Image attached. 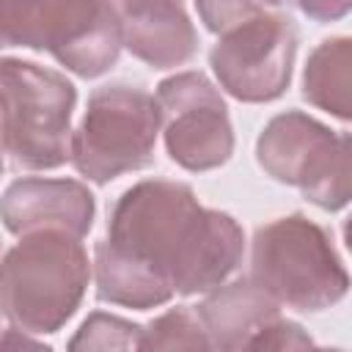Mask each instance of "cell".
I'll return each mask as SVG.
<instances>
[{"mask_svg": "<svg viewBox=\"0 0 352 352\" xmlns=\"http://www.w3.org/2000/svg\"><path fill=\"white\" fill-rule=\"evenodd\" d=\"M242 256L245 231L228 212L201 206L184 182L143 179L113 204L91 272L102 302L148 311L220 286Z\"/></svg>", "mask_w": 352, "mask_h": 352, "instance_id": "cell-1", "label": "cell"}, {"mask_svg": "<svg viewBox=\"0 0 352 352\" xmlns=\"http://www.w3.org/2000/svg\"><path fill=\"white\" fill-rule=\"evenodd\" d=\"M3 151L6 148H3V126H0V173H3Z\"/></svg>", "mask_w": 352, "mask_h": 352, "instance_id": "cell-20", "label": "cell"}, {"mask_svg": "<svg viewBox=\"0 0 352 352\" xmlns=\"http://www.w3.org/2000/svg\"><path fill=\"white\" fill-rule=\"evenodd\" d=\"M297 8L316 22H336L349 14L352 0H294Z\"/></svg>", "mask_w": 352, "mask_h": 352, "instance_id": "cell-18", "label": "cell"}, {"mask_svg": "<svg viewBox=\"0 0 352 352\" xmlns=\"http://www.w3.org/2000/svg\"><path fill=\"white\" fill-rule=\"evenodd\" d=\"M52 55L66 72L94 80L121 55V25L110 0H0V50Z\"/></svg>", "mask_w": 352, "mask_h": 352, "instance_id": "cell-4", "label": "cell"}, {"mask_svg": "<svg viewBox=\"0 0 352 352\" xmlns=\"http://www.w3.org/2000/svg\"><path fill=\"white\" fill-rule=\"evenodd\" d=\"M261 6H267V8H278V6H283L286 0H258Z\"/></svg>", "mask_w": 352, "mask_h": 352, "instance_id": "cell-19", "label": "cell"}, {"mask_svg": "<svg viewBox=\"0 0 352 352\" xmlns=\"http://www.w3.org/2000/svg\"><path fill=\"white\" fill-rule=\"evenodd\" d=\"M212 349H248L250 338L280 316V305L250 278L220 283L195 305Z\"/></svg>", "mask_w": 352, "mask_h": 352, "instance_id": "cell-12", "label": "cell"}, {"mask_svg": "<svg viewBox=\"0 0 352 352\" xmlns=\"http://www.w3.org/2000/svg\"><path fill=\"white\" fill-rule=\"evenodd\" d=\"M314 346V338L292 319H272L270 324H264L248 344V349H305Z\"/></svg>", "mask_w": 352, "mask_h": 352, "instance_id": "cell-17", "label": "cell"}, {"mask_svg": "<svg viewBox=\"0 0 352 352\" xmlns=\"http://www.w3.org/2000/svg\"><path fill=\"white\" fill-rule=\"evenodd\" d=\"M195 8H198L204 28L217 36L236 28L239 22L267 11V6H261L258 0H195Z\"/></svg>", "mask_w": 352, "mask_h": 352, "instance_id": "cell-16", "label": "cell"}, {"mask_svg": "<svg viewBox=\"0 0 352 352\" xmlns=\"http://www.w3.org/2000/svg\"><path fill=\"white\" fill-rule=\"evenodd\" d=\"M160 135V104L126 82L99 85L88 96L80 126L72 132V165L94 182L107 184L124 173L143 170L154 162Z\"/></svg>", "mask_w": 352, "mask_h": 352, "instance_id": "cell-6", "label": "cell"}, {"mask_svg": "<svg viewBox=\"0 0 352 352\" xmlns=\"http://www.w3.org/2000/svg\"><path fill=\"white\" fill-rule=\"evenodd\" d=\"M302 99L338 121L352 118V38L322 41L302 69Z\"/></svg>", "mask_w": 352, "mask_h": 352, "instance_id": "cell-13", "label": "cell"}, {"mask_svg": "<svg viewBox=\"0 0 352 352\" xmlns=\"http://www.w3.org/2000/svg\"><path fill=\"white\" fill-rule=\"evenodd\" d=\"M96 217L94 192L77 179L25 176L0 195V220L14 236L33 231H63L77 239L88 236Z\"/></svg>", "mask_w": 352, "mask_h": 352, "instance_id": "cell-10", "label": "cell"}, {"mask_svg": "<svg viewBox=\"0 0 352 352\" xmlns=\"http://www.w3.org/2000/svg\"><path fill=\"white\" fill-rule=\"evenodd\" d=\"M140 324L129 322L124 316L116 314H104V311H94L88 314V319L80 324V330L74 333V338L69 341V349H138L140 341Z\"/></svg>", "mask_w": 352, "mask_h": 352, "instance_id": "cell-15", "label": "cell"}, {"mask_svg": "<svg viewBox=\"0 0 352 352\" xmlns=\"http://www.w3.org/2000/svg\"><path fill=\"white\" fill-rule=\"evenodd\" d=\"M77 88L66 74L22 58H0L3 148L16 168L55 170L72 160Z\"/></svg>", "mask_w": 352, "mask_h": 352, "instance_id": "cell-5", "label": "cell"}, {"mask_svg": "<svg viewBox=\"0 0 352 352\" xmlns=\"http://www.w3.org/2000/svg\"><path fill=\"white\" fill-rule=\"evenodd\" d=\"M138 349H212V344L195 308L176 305L140 330Z\"/></svg>", "mask_w": 352, "mask_h": 352, "instance_id": "cell-14", "label": "cell"}, {"mask_svg": "<svg viewBox=\"0 0 352 352\" xmlns=\"http://www.w3.org/2000/svg\"><path fill=\"white\" fill-rule=\"evenodd\" d=\"M297 41L292 16L261 11L220 33L209 66L228 96L248 104L275 102L292 82Z\"/></svg>", "mask_w": 352, "mask_h": 352, "instance_id": "cell-8", "label": "cell"}, {"mask_svg": "<svg viewBox=\"0 0 352 352\" xmlns=\"http://www.w3.org/2000/svg\"><path fill=\"white\" fill-rule=\"evenodd\" d=\"M261 170L324 212L349 204V135L333 132L308 113L286 110L267 121L256 140Z\"/></svg>", "mask_w": 352, "mask_h": 352, "instance_id": "cell-7", "label": "cell"}, {"mask_svg": "<svg viewBox=\"0 0 352 352\" xmlns=\"http://www.w3.org/2000/svg\"><path fill=\"white\" fill-rule=\"evenodd\" d=\"M91 280L82 242L63 231H33L0 258V311L30 336L58 333L80 308Z\"/></svg>", "mask_w": 352, "mask_h": 352, "instance_id": "cell-2", "label": "cell"}, {"mask_svg": "<svg viewBox=\"0 0 352 352\" xmlns=\"http://www.w3.org/2000/svg\"><path fill=\"white\" fill-rule=\"evenodd\" d=\"M160 129L168 157L204 173L226 165L234 154V126L217 85L204 72H176L157 85Z\"/></svg>", "mask_w": 352, "mask_h": 352, "instance_id": "cell-9", "label": "cell"}, {"mask_svg": "<svg viewBox=\"0 0 352 352\" xmlns=\"http://www.w3.org/2000/svg\"><path fill=\"white\" fill-rule=\"evenodd\" d=\"M248 278L278 305L302 314L336 305L349 289V275L333 236L300 212L256 228Z\"/></svg>", "mask_w": 352, "mask_h": 352, "instance_id": "cell-3", "label": "cell"}, {"mask_svg": "<svg viewBox=\"0 0 352 352\" xmlns=\"http://www.w3.org/2000/svg\"><path fill=\"white\" fill-rule=\"evenodd\" d=\"M121 44L151 69H176L195 58L198 33L184 0H110Z\"/></svg>", "mask_w": 352, "mask_h": 352, "instance_id": "cell-11", "label": "cell"}]
</instances>
